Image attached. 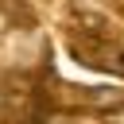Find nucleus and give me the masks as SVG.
Returning <instances> with one entry per match:
<instances>
[{
	"instance_id": "3",
	"label": "nucleus",
	"mask_w": 124,
	"mask_h": 124,
	"mask_svg": "<svg viewBox=\"0 0 124 124\" xmlns=\"http://www.w3.org/2000/svg\"><path fill=\"white\" fill-rule=\"evenodd\" d=\"M105 124H124V105H116V108H108V116H105Z\"/></svg>"
},
{
	"instance_id": "2",
	"label": "nucleus",
	"mask_w": 124,
	"mask_h": 124,
	"mask_svg": "<svg viewBox=\"0 0 124 124\" xmlns=\"http://www.w3.org/2000/svg\"><path fill=\"white\" fill-rule=\"evenodd\" d=\"M4 19L16 23V27H31L35 23V12H31L27 0H4Z\"/></svg>"
},
{
	"instance_id": "1",
	"label": "nucleus",
	"mask_w": 124,
	"mask_h": 124,
	"mask_svg": "<svg viewBox=\"0 0 124 124\" xmlns=\"http://www.w3.org/2000/svg\"><path fill=\"white\" fill-rule=\"evenodd\" d=\"M70 54L101 74L124 78V43L112 35L108 19L97 12H74V31H70Z\"/></svg>"
}]
</instances>
